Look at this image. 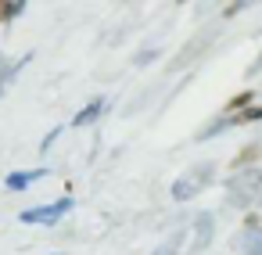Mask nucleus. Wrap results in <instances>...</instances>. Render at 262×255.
I'll list each match as a JSON object with an SVG mask.
<instances>
[{
    "instance_id": "12",
    "label": "nucleus",
    "mask_w": 262,
    "mask_h": 255,
    "mask_svg": "<svg viewBox=\"0 0 262 255\" xmlns=\"http://www.w3.org/2000/svg\"><path fill=\"white\" fill-rule=\"evenodd\" d=\"M258 72H262V54H258V58H255V65H251V76H258Z\"/></svg>"
},
{
    "instance_id": "5",
    "label": "nucleus",
    "mask_w": 262,
    "mask_h": 255,
    "mask_svg": "<svg viewBox=\"0 0 262 255\" xmlns=\"http://www.w3.org/2000/svg\"><path fill=\"white\" fill-rule=\"evenodd\" d=\"M69 208H72V198H58V201H51V205H36V208H26L18 219L22 223H58L61 216H69Z\"/></svg>"
},
{
    "instance_id": "6",
    "label": "nucleus",
    "mask_w": 262,
    "mask_h": 255,
    "mask_svg": "<svg viewBox=\"0 0 262 255\" xmlns=\"http://www.w3.org/2000/svg\"><path fill=\"white\" fill-rule=\"evenodd\" d=\"M47 173H51V169H43V165H40V169H26V173H11V176L4 180V187H8V190H26V187H33L36 180H43Z\"/></svg>"
},
{
    "instance_id": "3",
    "label": "nucleus",
    "mask_w": 262,
    "mask_h": 255,
    "mask_svg": "<svg viewBox=\"0 0 262 255\" xmlns=\"http://www.w3.org/2000/svg\"><path fill=\"white\" fill-rule=\"evenodd\" d=\"M215 33H219L215 26H205L201 33H194V36L187 40V47H183V51H180V54H176V58H172V61L165 65V72L172 76V72H180V69H187L190 61H198V58H201V54L208 51V44H215Z\"/></svg>"
},
{
    "instance_id": "9",
    "label": "nucleus",
    "mask_w": 262,
    "mask_h": 255,
    "mask_svg": "<svg viewBox=\"0 0 262 255\" xmlns=\"http://www.w3.org/2000/svg\"><path fill=\"white\" fill-rule=\"evenodd\" d=\"M258 155H262V144H248V147L237 155V162H233V165H237V169H248V162H251V158H258Z\"/></svg>"
},
{
    "instance_id": "4",
    "label": "nucleus",
    "mask_w": 262,
    "mask_h": 255,
    "mask_svg": "<svg viewBox=\"0 0 262 255\" xmlns=\"http://www.w3.org/2000/svg\"><path fill=\"white\" fill-rule=\"evenodd\" d=\"M212 216L208 212H198L187 226H183V241H187V255H198V251H205L208 248V241H212Z\"/></svg>"
},
{
    "instance_id": "11",
    "label": "nucleus",
    "mask_w": 262,
    "mask_h": 255,
    "mask_svg": "<svg viewBox=\"0 0 262 255\" xmlns=\"http://www.w3.org/2000/svg\"><path fill=\"white\" fill-rule=\"evenodd\" d=\"M22 11H26V4H22V0H15V4H0V22H8V18L22 15Z\"/></svg>"
},
{
    "instance_id": "1",
    "label": "nucleus",
    "mask_w": 262,
    "mask_h": 255,
    "mask_svg": "<svg viewBox=\"0 0 262 255\" xmlns=\"http://www.w3.org/2000/svg\"><path fill=\"white\" fill-rule=\"evenodd\" d=\"M226 201L237 208H251L255 201H262V173L258 169H237L226 180Z\"/></svg>"
},
{
    "instance_id": "2",
    "label": "nucleus",
    "mask_w": 262,
    "mask_h": 255,
    "mask_svg": "<svg viewBox=\"0 0 262 255\" xmlns=\"http://www.w3.org/2000/svg\"><path fill=\"white\" fill-rule=\"evenodd\" d=\"M212 176H215V162H198V165H190L187 173L176 176V183H172V198H176V201H187V198L201 194V190L212 183Z\"/></svg>"
},
{
    "instance_id": "7",
    "label": "nucleus",
    "mask_w": 262,
    "mask_h": 255,
    "mask_svg": "<svg viewBox=\"0 0 262 255\" xmlns=\"http://www.w3.org/2000/svg\"><path fill=\"white\" fill-rule=\"evenodd\" d=\"M104 104H108V101H90V104H86V108H83V112L72 119V126H90V122H94V119L104 112Z\"/></svg>"
},
{
    "instance_id": "8",
    "label": "nucleus",
    "mask_w": 262,
    "mask_h": 255,
    "mask_svg": "<svg viewBox=\"0 0 262 255\" xmlns=\"http://www.w3.org/2000/svg\"><path fill=\"white\" fill-rule=\"evenodd\" d=\"M241 244H244V255H262V233L258 230H248L241 237Z\"/></svg>"
},
{
    "instance_id": "10",
    "label": "nucleus",
    "mask_w": 262,
    "mask_h": 255,
    "mask_svg": "<svg viewBox=\"0 0 262 255\" xmlns=\"http://www.w3.org/2000/svg\"><path fill=\"white\" fill-rule=\"evenodd\" d=\"M251 97H255V94H251V90H244V94L230 97V104H226V108H230V112H244V108L251 104Z\"/></svg>"
}]
</instances>
